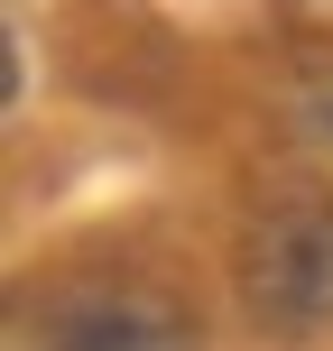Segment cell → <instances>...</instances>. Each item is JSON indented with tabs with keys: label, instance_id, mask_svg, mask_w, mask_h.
<instances>
[{
	"label": "cell",
	"instance_id": "6da1fadb",
	"mask_svg": "<svg viewBox=\"0 0 333 351\" xmlns=\"http://www.w3.org/2000/svg\"><path fill=\"white\" fill-rule=\"evenodd\" d=\"M241 296L260 324H333V204H278L241 231Z\"/></svg>",
	"mask_w": 333,
	"mask_h": 351
},
{
	"label": "cell",
	"instance_id": "7a4b0ae2",
	"mask_svg": "<svg viewBox=\"0 0 333 351\" xmlns=\"http://www.w3.org/2000/svg\"><path fill=\"white\" fill-rule=\"evenodd\" d=\"M37 351H204L194 315L158 287H65L37 305Z\"/></svg>",
	"mask_w": 333,
	"mask_h": 351
},
{
	"label": "cell",
	"instance_id": "3957f363",
	"mask_svg": "<svg viewBox=\"0 0 333 351\" xmlns=\"http://www.w3.org/2000/svg\"><path fill=\"white\" fill-rule=\"evenodd\" d=\"M297 130H306V139H324V148H333V74H324V84H306V93H297Z\"/></svg>",
	"mask_w": 333,
	"mask_h": 351
}]
</instances>
